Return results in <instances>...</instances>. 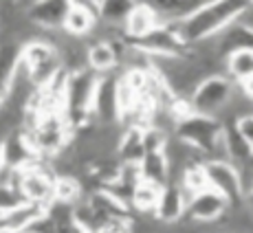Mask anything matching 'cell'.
I'll use <instances>...</instances> for the list:
<instances>
[{
	"label": "cell",
	"mask_w": 253,
	"mask_h": 233,
	"mask_svg": "<svg viewBox=\"0 0 253 233\" xmlns=\"http://www.w3.org/2000/svg\"><path fill=\"white\" fill-rule=\"evenodd\" d=\"M247 9H249V0H207L198 9H194L187 18L169 24L176 27L185 44L196 46L201 42L213 40L229 24L240 20Z\"/></svg>",
	"instance_id": "obj_1"
},
{
	"label": "cell",
	"mask_w": 253,
	"mask_h": 233,
	"mask_svg": "<svg viewBox=\"0 0 253 233\" xmlns=\"http://www.w3.org/2000/svg\"><path fill=\"white\" fill-rule=\"evenodd\" d=\"M174 137L194 148L205 161L225 158V123L216 116L189 113L187 116L176 121Z\"/></svg>",
	"instance_id": "obj_2"
},
{
	"label": "cell",
	"mask_w": 253,
	"mask_h": 233,
	"mask_svg": "<svg viewBox=\"0 0 253 233\" xmlns=\"http://www.w3.org/2000/svg\"><path fill=\"white\" fill-rule=\"evenodd\" d=\"M22 66L31 79L33 88L48 86L64 69L62 53L53 42L46 40H29L22 44Z\"/></svg>",
	"instance_id": "obj_3"
},
{
	"label": "cell",
	"mask_w": 253,
	"mask_h": 233,
	"mask_svg": "<svg viewBox=\"0 0 253 233\" xmlns=\"http://www.w3.org/2000/svg\"><path fill=\"white\" fill-rule=\"evenodd\" d=\"M55 181L57 174L48 161H38L31 167L22 169V172H11L9 169V183H13L22 192L24 200L42 205L44 209L55 202Z\"/></svg>",
	"instance_id": "obj_4"
},
{
	"label": "cell",
	"mask_w": 253,
	"mask_h": 233,
	"mask_svg": "<svg viewBox=\"0 0 253 233\" xmlns=\"http://www.w3.org/2000/svg\"><path fill=\"white\" fill-rule=\"evenodd\" d=\"M238 93V84L231 79L229 75H209L207 79H203L198 84V88L189 97V106L194 113L205 115V116H220L225 113V108L231 104V99Z\"/></svg>",
	"instance_id": "obj_5"
},
{
	"label": "cell",
	"mask_w": 253,
	"mask_h": 233,
	"mask_svg": "<svg viewBox=\"0 0 253 233\" xmlns=\"http://www.w3.org/2000/svg\"><path fill=\"white\" fill-rule=\"evenodd\" d=\"M132 46H137L139 51H143L150 57H185L189 55V46L185 44V40L178 36L176 27L169 22L159 24L154 31H150L145 38H141L139 42H134Z\"/></svg>",
	"instance_id": "obj_6"
},
{
	"label": "cell",
	"mask_w": 253,
	"mask_h": 233,
	"mask_svg": "<svg viewBox=\"0 0 253 233\" xmlns=\"http://www.w3.org/2000/svg\"><path fill=\"white\" fill-rule=\"evenodd\" d=\"M205 172H207L209 187L216 189L218 194H222V196L229 200L231 207L245 202L240 172H238V167L231 161H225V158H209V161H205Z\"/></svg>",
	"instance_id": "obj_7"
},
{
	"label": "cell",
	"mask_w": 253,
	"mask_h": 233,
	"mask_svg": "<svg viewBox=\"0 0 253 233\" xmlns=\"http://www.w3.org/2000/svg\"><path fill=\"white\" fill-rule=\"evenodd\" d=\"M92 119L95 125H115L121 123L119 115V79L110 75H99V84L92 99Z\"/></svg>",
	"instance_id": "obj_8"
},
{
	"label": "cell",
	"mask_w": 253,
	"mask_h": 233,
	"mask_svg": "<svg viewBox=\"0 0 253 233\" xmlns=\"http://www.w3.org/2000/svg\"><path fill=\"white\" fill-rule=\"evenodd\" d=\"M231 209L229 200L222 194H218L216 189H205V192L196 194L189 198L187 202V220L198 222V225H216L227 216V211Z\"/></svg>",
	"instance_id": "obj_9"
},
{
	"label": "cell",
	"mask_w": 253,
	"mask_h": 233,
	"mask_svg": "<svg viewBox=\"0 0 253 233\" xmlns=\"http://www.w3.org/2000/svg\"><path fill=\"white\" fill-rule=\"evenodd\" d=\"M0 143H2L4 167L11 169V172H22V169L31 167V165H36L38 161H42L22 128L4 134V137L0 139Z\"/></svg>",
	"instance_id": "obj_10"
},
{
	"label": "cell",
	"mask_w": 253,
	"mask_h": 233,
	"mask_svg": "<svg viewBox=\"0 0 253 233\" xmlns=\"http://www.w3.org/2000/svg\"><path fill=\"white\" fill-rule=\"evenodd\" d=\"M22 11L29 24L53 31V29L64 27L66 16L71 11V2L69 0H36L29 7H24Z\"/></svg>",
	"instance_id": "obj_11"
},
{
	"label": "cell",
	"mask_w": 253,
	"mask_h": 233,
	"mask_svg": "<svg viewBox=\"0 0 253 233\" xmlns=\"http://www.w3.org/2000/svg\"><path fill=\"white\" fill-rule=\"evenodd\" d=\"M187 202L189 196L183 192V187L176 181L161 189V198H159L157 211H154V220L163 227L178 225L185 216H187Z\"/></svg>",
	"instance_id": "obj_12"
},
{
	"label": "cell",
	"mask_w": 253,
	"mask_h": 233,
	"mask_svg": "<svg viewBox=\"0 0 253 233\" xmlns=\"http://www.w3.org/2000/svg\"><path fill=\"white\" fill-rule=\"evenodd\" d=\"M22 64V44L16 40L0 42V113L9 104L13 81Z\"/></svg>",
	"instance_id": "obj_13"
},
{
	"label": "cell",
	"mask_w": 253,
	"mask_h": 233,
	"mask_svg": "<svg viewBox=\"0 0 253 233\" xmlns=\"http://www.w3.org/2000/svg\"><path fill=\"white\" fill-rule=\"evenodd\" d=\"M211 42H213L216 55L225 62L227 57L238 51H253V29H249L245 22L236 20L225 31L218 33Z\"/></svg>",
	"instance_id": "obj_14"
},
{
	"label": "cell",
	"mask_w": 253,
	"mask_h": 233,
	"mask_svg": "<svg viewBox=\"0 0 253 233\" xmlns=\"http://www.w3.org/2000/svg\"><path fill=\"white\" fill-rule=\"evenodd\" d=\"M44 216H46V209L42 205L24 200L16 209L0 213V229L9 231V233H29L31 227Z\"/></svg>",
	"instance_id": "obj_15"
},
{
	"label": "cell",
	"mask_w": 253,
	"mask_h": 233,
	"mask_svg": "<svg viewBox=\"0 0 253 233\" xmlns=\"http://www.w3.org/2000/svg\"><path fill=\"white\" fill-rule=\"evenodd\" d=\"M159 24H163V20L159 18V13L154 11L152 7H148L145 2L139 0L134 11L130 13V18L124 24V36H126V40H130V44H134V42H139L141 38L148 36L150 31H154Z\"/></svg>",
	"instance_id": "obj_16"
},
{
	"label": "cell",
	"mask_w": 253,
	"mask_h": 233,
	"mask_svg": "<svg viewBox=\"0 0 253 233\" xmlns=\"http://www.w3.org/2000/svg\"><path fill=\"white\" fill-rule=\"evenodd\" d=\"M86 66L97 75H110L119 66V53L110 40L92 42L86 51Z\"/></svg>",
	"instance_id": "obj_17"
},
{
	"label": "cell",
	"mask_w": 253,
	"mask_h": 233,
	"mask_svg": "<svg viewBox=\"0 0 253 233\" xmlns=\"http://www.w3.org/2000/svg\"><path fill=\"white\" fill-rule=\"evenodd\" d=\"M141 165V176L143 181L152 183L157 187H165L174 181L172 178V165H169V158L165 152H150L143 156Z\"/></svg>",
	"instance_id": "obj_18"
},
{
	"label": "cell",
	"mask_w": 253,
	"mask_h": 233,
	"mask_svg": "<svg viewBox=\"0 0 253 233\" xmlns=\"http://www.w3.org/2000/svg\"><path fill=\"white\" fill-rule=\"evenodd\" d=\"M117 156L121 163H141L145 156L143 145V125H124V132L119 139Z\"/></svg>",
	"instance_id": "obj_19"
},
{
	"label": "cell",
	"mask_w": 253,
	"mask_h": 233,
	"mask_svg": "<svg viewBox=\"0 0 253 233\" xmlns=\"http://www.w3.org/2000/svg\"><path fill=\"white\" fill-rule=\"evenodd\" d=\"M159 13L163 22H178L198 9L205 0H141Z\"/></svg>",
	"instance_id": "obj_20"
},
{
	"label": "cell",
	"mask_w": 253,
	"mask_h": 233,
	"mask_svg": "<svg viewBox=\"0 0 253 233\" xmlns=\"http://www.w3.org/2000/svg\"><path fill=\"white\" fill-rule=\"evenodd\" d=\"M225 158L236 167L253 158V145L242 137L236 123H225Z\"/></svg>",
	"instance_id": "obj_21"
},
{
	"label": "cell",
	"mask_w": 253,
	"mask_h": 233,
	"mask_svg": "<svg viewBox=\"0 0 253 233\" xmlns=\"http://www.w3.org/2000/svg\"><path fill=\"white\" fill-rule=\"evenodd\" d=\"M139 0H99V22L110 27H124Z\"/></svg>",
	"instance_id": "obj_22"
},
{
	"label": "cell",
	"mask_w": 253,
	"mask_h": 233,
	"mask_svg": "<svg viewBox=\"0 0 253 233\" xmlns=\"http://www.w3.org/2000/svg\"><path fill=\"white\" fill-rule=\"evenodd\" d=\"M97 22H99V16H97V13L86 11V9L71 7L64 27H62V31H64L69 38L82 40V38H86L88 33H92V29L97 27Z\"/></svg>",
	"instance_id": "obj_23"
},
{
	"label": "cell",
	"mask_w": 253,
	"mask_h": 233,
	"mask_svg": "<svg viewBox=\"0 0 253 233\" xmlns=\"http://www.w3.org/2000/svg\"><path fill=\"white\" fill-rule=\"evenodd\" d=\"M161 189L148 181H141L137 189L132 194V200H130V209L141 213V216H154L159 205V198H161Z\"/></svg>",
	"instance_id": "obj_24"
},
{
	"label": "cell",
	"mask_w": 253,
	"mask_h": 233,
	"mask_svg": "<svg viewBox=\"0 0 253 233\" xmlns=\"http://www.w3.org/2000/svg\"><path fill=\"white\" fill-rule=\"evenodd\" d=\"M176 183L183 187V192L189 198L196 196V194L209 189V181H207V172H205V161H194L178 174Z\"/></svg>",
	"instance_id": "obj_25"
},
{
	"label": "cell",
	"mask_w": 253,
	"mask_h": 233,
	"mask_svg": "<svg viewBox=\"0 0 253 233\" xmlns=\"http://www.w3.org/2000/svg\"><path fill=\"white\" fill-rule=\"evenodd\" d=\"M84 183L75 174H66V176H57L55 181V202H64V205H80L84 200Z\"/></svg>",
	"instance_id": "obj_26"
},
{
	"label": "cell",
	"mask_w": 253,
	"mask_h": 233,
	"mask_svg": "<svg viewBox=\"0 0 253 233\" xmlns=\"http://www.w3.org/2000/svg\"><path fill=\"white\" fill-rule=\"evenodd\" d=\"M225 75H229L236 84L253 77V51H238L225 60Z\"/></svg>",
	"instance_id": "obj_27"
},
{
	"label": "cell",
	"mask_w": 253,
	"mask_h": 233,
	"mask_svg": "<svg viewBox=\"0 0 253 233\" xmlns=\"http://www.w3.org/2000/svg\"><path fill=\"white\" fill-rule=\"evenodd\" d=\"M143 145H145V154L165 152L169 145V132L157 128V125H145L143 128Z\"/></svg>",
	"instance_id": "obj_28"
},
{
	"label": "cell",
	"mask_w": 253,
	"mask_h": 233,
	"mask_svg": "<svg viewBox=\"0 0 253 233\" xmlns=\"http://www.w3.org/2000/svg\"><path fill=\"white\" fill-rule=\"evenodd\" d=\"M22 202H24V196H22L20 189L13 185V183L0 181V213L16 209V207L22 205Z\"/></svg>",
	"instance_id": "obj_29"
},
{
	"label": "cell",
	"mask_w": 253,
	"mask_h": 233,
	"mask_svg": "<svg viewBox=\"0 0 253 233\" xmlns=\"http://www.w3.org/2000/svg\"><path fill=\"white\" fill-rule=\"evenodd\" d=\"M97 233H134L132 218H110L99 227Z\"/></svg>",
	"instance_id": "obj_30"
},
{
	"label": "cell",
	"mask_w": 253,
	"mask_h": 233,
	"mask_svg": "<svg viewBox=\"0 0 253 233\" xmlns=\"http://www.w3.org/2000/svg\"><path fill=\"white\" fill-rule=\"evenodd\" d=\"M236 125H238V130L242 132V137H245V139L253 145V113H249V115H242L240 119L236 121Z\"/></svg>",
	"instance_id": "obj_31"
},
{
	"label": "cell",
	"mask_w": 253,
	"mask_h": 233,
	"mask_svg": "<svg viewBox=\"0 0 253 233\" xmlns=\"http://www.w3.org/2000/svg\"><path fill=\"white\" fill-rule=\"evenodd\" d=\"M69 2L75 9H86V11L99 13V0H69Z\"/></svg>",
	"instance_id": "obj_32"
},
{
	"label": "cell",
	"mask_w": 253,
	"mask_h": 233,
	"mask_svg": "<svg viewBox=\"0 0 253 233\" xmlns=\"http://www.w3.org/2000/svg\"><path fill=\"white\" fill-rule=\"evenodd\" d=\"M238 88H240V93L253 104V77H249V79H245V81H240V84H238Z\"/></svg>",
	"instance_id": "obj_33"
},
{
	"label": "cell",
	"mask_w": 253,
	"mask_h": 233,
	"mask_svg": "<svg viewBox=\"0 0 253 233\" xmlns=\"http://www.w3.org/2000/svg\"><path fill=\"white\" fill-rule=\"evenodd\" d=\"M240 22H245L249 29H253V7H249L245 13L240 16Z\"/></svg>",
	"instance_id": "obj_34"
},
{
	"label": "cell",
	"mask_w": 253,
	"mask_h": 233,
	"mask_svg": "<svg viewBox=\"0 0 253 233\" xmlns=\"http://www.w3.org/2000/svg\"><path fill=\"white\" fill-rule=\"evenodd\" d=\"M245 205H247V207H249V209L253 211V189H251V192L245 196Z\"/></svg>",
	"instance_id": "obj_35"
},
{
	"label": "cell",
	"mask_w": 253,
	"mask_h": 233,
	"mask_svg": "<svg viewBox=\"0 0 253 233\" xmlns=\"http://www.w3.org/2000/svg\"><path fill=\"white\" fill-rule=\"evenodd\" d=\"M2 4H7V7H18V4L22 2V0H0Z\"/></svg>",
	"instance_id": "obj_36"
},
{
	"label": "cell",
	"mask_w": 253,
	"mask_h": 233,
	"mask_svg": "<svg viewBox=\"0 0 253 233\" xmlns=\"http://www.w3.org/2000/svg\"><path fill=\"white\" fill-rule=\"evenodd\" d=\"M4 172V156H2V143H0V176Z\"/></svg>",
	"instance_id": "obj_37"
},
{
	"label": "cell",
	"mask_w": 253,
	"mask_h": 233,
	"mask_svg": "<svg viewBox=\"0 0 253 233\" xmlns=\"http://www.w3.org/2000/svg\"><path fill=\"white\" fill-rule=\"evenodd\" d=\"M249 7H253V0H249Z\"/></svg>",
	"instance_id": "obj_38"
},
{
	"label": "cell",
	"mask_w": 253,
	"mask_h": 233,
	"mask_svg": "<svg viewBox=\"0 0 253 233\" xmlns=\"http://www.w3.org/2000/svg\"><path fill=\"white\" fill-rule=\"evenodd\" d=\"M0 233H9V231H4V229H0Z\"/></svg>",
	"instance_id": "obj_39"
},
{
	"label": "cell",
	"mask_w": 253,
	"mask_h": 233,
	"mask_svg": "<svg viewBox=\"0 0 253 233\" xmlns=\"http://www.w3.org/2000/svg\"><path fill=\"white\" fill-rule=\"evenodd\" d=\"M0 20H2V13H0Z\"/></svg>",
	"instance_id": "obj_40"
}]
</instances>
